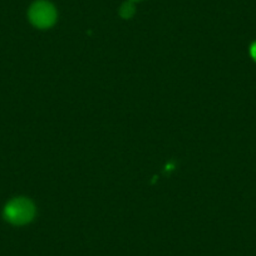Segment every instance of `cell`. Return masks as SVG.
<instances>
[{"mask_svg":"<svg viewBox=\"0 0 256 256\" xmlns=\"http://www.w3.org/2000/svg\"><path fill=\"white\" fill-rule=\"evenodd\" d=\"M136 13V8H134V2L128 0V2H124V3L120 6V16H122L123 19H131L132 16Z\"/></svg>","mask_w":256,"mask_h":256,"instance_id":"3957f363","label":"cell"},{"mask_svg":"<svg viewBox=\"0 0 256 256\" xmlns=\"http://www.w3.org/2000/svg\"><path fill=\"white\" fill-rule=\"evenodd\" d=\"M30 23L39 29L50 28L56 22V9L46 0H36L30 6L28 12Z\"/></svg>","mask_w":256,"mask_h":256,"instance_id":"7a4b0ae2","label":"cell"},{"mask_svg":"<svg viewBox=\"0 0 256 256\" xmlns=\"http://www.w3.org/2000/svg\"><path fill=\"white\" fill-rule=\"evenodd\" d=\"M131 2H140V0H131Z\"/></svg>","mask_w":256,"mask_h":256,"instance_id":"5b68a950","label":"cell"},{"mask_svg":"<svg viewBox=\"0 0 256 256\" xmlns=\"http://www.w3.org/2000/svg\"><path fill=\"white\" fill-rule=\"evenodd\" d=\"M250 53H251V56L254 58V60H256V43H254L252 46H251Z\"/></svg>","mask_w":256,"mask_h":256,"instance_id":"277c9868","label":"cell"},{"mask_svg":"<svg viewBox=\"0 0 256 256\" xmlns=\"http://www.w3.org/2000/svg\"><path fill=\"white\" fill-rule=\"evenodd\" d=\"M36 216V206L26 198H13L4 208V218L13 225H26Z\"/></svg>","mask_w":256,"mask_h":256,"instance_id":"6da1fadb","label":"cell"}]
</instances>
